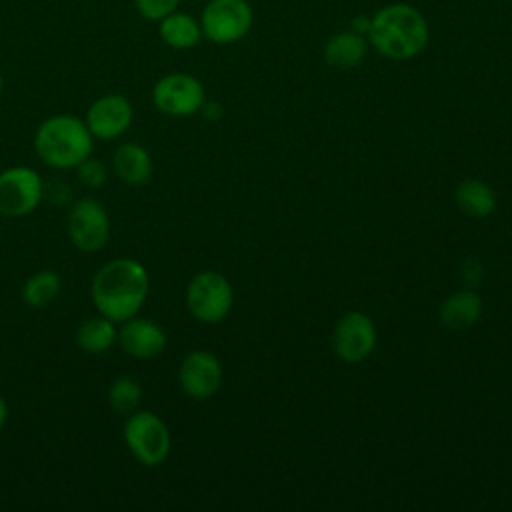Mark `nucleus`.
<instances>
[{
  "instance_id": "nucleus-22",
  "label": "nucleus",
  "mask_w": 512,
  "mask_h": 512,
  "mask_svg": "<svg viewBox=\"0 0 512 512\" xmlns=\"http://www.w3.org/2000/svg\"><path fill=\"white\" fill-rule=\"evenodd\" d=\"M74 170L78 174V180L86 188H92V190L102 188L106 184V180H108V166L100 158H94V156H88Z\"/></svg>"
},
{
  "instance_id": "nucleus-10",
  "label": "nucleus",
  "mask_w": 512,
  "mask_h": 512,
  "mask_svg": "<svg viewBox=\"0 0 512 512\" xmlns=\"http://www.w3.org/2000/svg\"><path fill=\"white\" fill-rule=\"evenodd\" d=\"M84 122L94 140H116L130 130L134 122V106L120 92L102 94L88 106Z\"/></svg>"
},
{
  "instance_id": "nucleus-5",
  "label": "nucleus",
  "mask_w": 512,
  "mask_h": 512,
  "mask_svg": "<svg viewBox=\"0 0 512 512\" xmlns=\"http://www.w3.org/2000/svg\"><path fill=\"white\" fill-rule=\"evenodd\" d=\"M198 20L204 38L214 44H234L252 30L254 10L248 0H208Z\"/></svg>"
},
{
  "instance_id": "nucleus-12",
  "label": "nucleus",
  "mask_w": 512,
  "mask_h": 512,
  "mask_svg": "<svg viewBox=\"0 0 512 512\" xmlns=\"http://www.w3.org/2000/svg\"><path fill=\"white\" fill-rule=\"evenodd\" d=\"M332 342L342 360L360 362L376 346V328L366 314L350 312L338 320Z\"/></svg>"
},
{
  "instance_id": "nucleus-8",
  "label": "nucleus",
  "mask_w": 512,
  "mask_h": 512,
  "mask_svg": "<svg viewBox=\"0 0 512 512\" xmlns=\"http://www.w3.org/2000/svg\"><path fill=\"white\" fill-rule=\"evenodd\" d=\"M206 102L202 82L188 72H170L152 86V104L158 112L174 118H184L200 112Z\"/></svg>"
},
{
  "instance_id": "nucleus-2",
  "label": "nucleus",
  "mask_w": 512,
  "mask_h": 512,
  "mask_svg": "<svg viewBox=\"0 0 512 512\" xmlns=\"http://www.w3.org/2000/svg\"><path fill=\"white\" fill-rule=\"evenodd\" d=\"M366 38L384 58L410 60L428 46L430 28L416 6L392 2L374 12Z\"/></svg>"
},
{
  "instance_id": "nucleus-17",
  "label": "nucleus",
  "mask_w": 512,
  "mask_h": 512,
  "mask_svg": "<svg viewBox=\"0 0 512 512\" xmlns=\"http://www.w3.org/2000/svg\"><path fill=\"white\" fill-rule=\"evenodd\" d=\"M118 328L116 322L110 318L96 314L86 318L78 328H76V346L84 350L86 354H104L116 344Z\"/></svg>"
},
{
  "instance_id": "nucleus-4",
  "label": "nucleus",
  "mask_w": 512,
  "mask_h": 512,
  "mask_svg": "<svg viewBox=\"0 0 512 512\" xmlns=\"http://www.w3.org/2000/svg\"><path fill=\"white\" fill-rule=\"evenodd\" d=\"M122 438L128 452L142 466H158L170 454V430L152 410L130 412L122 428Z\"/></svg>"
},
{
  "instance_id": "nucleus-7",
  "label": "nucleus",
  "mask_w": 512,
  "mask_h": 512,
  "mask_svg": "<svg viewBox=\"0 0 512 512\" xmlns=\"http://www.w3.org/2000/svg\"><path fill=\"white\" fill-rule=\"evenodd\" d=\"M232 286L214 270L198 272L186 288L188 312L202 324L220 322L232 308Z\"/></svg>"
},
{
  "instance_id": "nucleus-14",
  "label": "nucleus",
  "mask_w": 512,
  "mask_h": 512,
  "mask_svg": "<svg viewBox=\"0 0 512 512\" xmlns=\"http://www.w3.org/2000/svg\"><path fill=\"white\" fill-rule=\"evenodd\" d=\"M112 170L116 178L128 186H142L152 176L150 152L138 142H124L112 154Z\"/></svg>"
},
{
  "instance_id": "nucleus-3",
  "label": "nucleus",
  "mask_w": 512,
  "mask_h": 512,
  "mask_svg": "<svg viewBox=\"0 0 512 512\" xmlns=\"http://www.w3.org/2000/svg\"><path fill=\"white\" fill-rule=\"evenodd\" d=\"M36 156L54 170H72L94 152V136L84 118L52 114L40 122L34 134Z\"/></svg>"
},
{
  "instance_id": "nucleus-13",
  "label": "nucleus",
  "mask_w": 512,
  "mask_h": 512,
  "mask_svg": "<svg viewBox=\"0 0 512 512\" xmlns=\"http://www.w3.org/2000/svg\"><path fill=\"white\" fill-rule=\"evenodd\" d=\"M118 346L124 354L136 360H150L164 352L166 332L160 324L150 318H140L138 314L118 324Z\"/></svg>"
},
{
  "instance_id": "nucleus-1",
  "label": "nucleus",
  "mask_w": 512,
  "mask_h": 512,
  "mask_svg": "<svg viewBox=\"0 0 512 512\" xmlns=\"http://www.w3.org/2000/svg\"><path fill=\"white\" fill-rule=\"evenodd\" d=\"M150 278L142 262L118 256L102 264L90 282V298L98 314L120 324L136 316L148 298Z\"/></svg>"
},
{
  "instance_id": "nucleus-9",
  "label": "nucleus",
  "mask_w": 512,
  "mask_h": 512,
  "mask_svg": "<svg viewBox=\"0 0 512 512\" xmlns=\"http://www.w3.org/2000/svg\"><path fill=\"white\" fill-rule=\"evenodd\" d=\"M44 196V182L30 166H10L0 172V214L22 218L38 208Z\"/></svg>"
},
{
  "instance_id": "nucleus-19",
  "label": "nucleus",
  "mask_w": 512,
  "mask_h": 512,
  "mask_svg": "<svg viewBox=\"0 0 512 512\" xmlns=\"http://www.w3.org/2000/svg\"><path fill=\"white\" fill-rule=\"evenodd\" d=\"M62 278L56 270H38L22 286V300L30 308L48 306L60 292Z\"/></svg>"
},
{
  "instance_id": "nucleus-20",
  "label": "nucleus",
  "mask_w": 512,
  "mask_h": 512,
  "mask_svg": "<svg viewBox=\"0 0 512 512\" xmlns=\"http://www.w3.org/2000/svg\"><path fill=\"white\" fill-rule=\"evenodd\" d=\"M456 204L468 216H488L496 206V198L492 188L484 182L464 180L456 188Z\"/></svg>"
},
{
  "instance_id": "nucleus-16",
  "label": "nucleus",
  "mask_w": 512,
  "mask_h": 512,
  "mask_svg": "<svg viewBox=\"0 0 512 512\" xmlns=\"http://www.w3.org/2000/svg\"><path fill=\"white\" fill-rule=\"evenodd\" d=\"M158 34H160V40L174 50H190L198 46L200 40L204 38L200 20L180 10H174L172 14L164 16L158 22Z\"/></svg>"
},
{
  "instance_id": "nucleus-18",
  "label": "nucleus",
  "mask_w": 512,
  "mask_h": 512,
  "mask_svg": "<svg viewBox=\"0 0 512 512\" xmlns=\"http://www.w3.org/2000/svg\"><path fill=\"white\" fill-rule=\"evenodd\" d=\"M482 312V302L474 292L452 294L440 308V318L450 328L472 326Z\"/></svg>"
},
{
  "instance_id": "nucleus-25",
  "label": "nucleus",
  "mask_w": 512,
  "mask_h": 512,
  "mask_svg": "<svg viewBox=\"0 0 512 512\" xmlns=\"http://www.w3.org/2000/svg\"><path fill=\"white\" fill-rule=\"evenodd\" d=\"M6 420H8V404H6L4 396L0 394V432H2L4 424H6Z\"/></svg>"
},
{
  "instance_id": "nucleus-24",
  "label": "nucleus",
  "mask_w": 512,
  "mask_h": 512,
  "mask_svg": "<svg viewBox=\"0 0 512 512\" xmlns=\"http://www.w3.org/2000/svg\"><path fill=\"white\" fill-rule=\"evenodd\" d=\"M370 20L372 16H354L352 22H350V30H354L356 34H362V36H368V30H370Z\"/></svg>"
},
{
  "instance_id": "nucleus-15",
  "label": "nucleus",
  "mask_w": 512,
  "mask_h": 512,
  "mask_svg": "<svg viewBox=\"0 0 512 512\" xmlns=\"http://www.w3.org/2000/svg\"><path fill=\"white\" fill-rule=\"evenodd\" d=\"M368 52V38L354 30H342L332 34L324 44V60L340 70L356 68Z\"/></svg>"
},
{
  "instance_id": "nucleus-11",
  "label": "nucleus",
  "mask_w": 512,
  "mask_h": 512,
  "mask_svg": "<svg viewBox=\"0 0 512 512\" xmlns=\"http://www.w3.org/2000/svg\"><path fill=\"white\" fill-rule=\"evenodd\" d=\"M178 382L186 396L194 400H206L222 384L220 360L208 350L190 352L178 370Z\"/></svg>"
},
{
  "instance_id": "nucleus-6",
  "label": "nucleus",
  "mask_w": 512,
  "mask_h": 512,
  "mask_svg": "<svg viewBox=\"0 0 512 512\" xmlns=\"http://www.w3.org/2000/svg\"><path fill=\"white\" fill-rule=\"evenodd\" d=\"M112 232L110 214L102 202L92 196L78 198L68 208L66 234L80 252H98L106 246Z\"/></svg>"
},
{
  "instance_id": "nucleus-26",
  "label": "nucleus",
  "mask_w": 512,
  "mask_h": 512,
  "mask_svg": "<svg viewBox=\"0 0 512 512\" xmlns=\"http://www.w3.org/2000/svg\"><path fill=\"white\" fill-rule=\"evenodd\" d=\"M4 90V76H2V70H0V92Z\"/></svg>"
},
{
  "instance_id": "nucleus-23",
  "label": "nucleus",
  "mask_w": 512,
  "mask_h": 512,
  "mask_svg": "<svg viewBox=\"0 0 512 512\" xmlns=\"http://www.w3.org/2000/svg\"><path fill=\"white\" fill-rule=\"evenodd\" d=\"M182 0H134L136 12L150 22H160L164 16L178 10Z\"/></svg>"
},
{
  "instance_id": "nucleus-21",
  "label": "nucleus",
  "mask_w": 512,
  "mask_h": 512,
  "mask_svg": "<svg viewBox=\"0 0 512 512\" xmlns=\"http://www.w3.org/2000/svg\"><path fill=\"white\" fill-rule=\"evenodd\" d=\"M142 400V386L132 376H118L108 386V404L118 414H130Z\"/></svg>"
}]
</instances>
